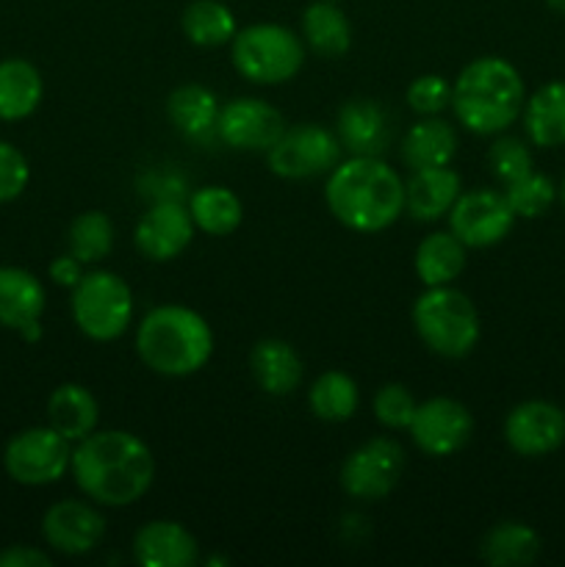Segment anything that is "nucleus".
<instances>
[{
	"label": "nucleus",
	"instance_id": "obj_1",
	"mask_svg": "<svg viewBox=\"0 0 565 567\" xmlns=\"http://www.w3.org/2000/svg\"><path fill=\"white\" fill-rule=\"evenodd\" d=\"M72 480L97 507H131L153 487L155 457L125 430H94L72 446Z\"/></svg>",
	"mask_w": 565,
	"mask_h": 567
},
{
	"label": "nucleus",
	"instance_id": "obj_2",
	"mask_svg": "<svg viewBox=\"0 0 565 567\" xmlns=\"http://www.w3.org/2000/svg\"><path fill=\"white\" fill-rule=\"evenodd\" d=\"M325 203L349 230L382 233L404 214V181L380 155H352L327 175Z\"/></svg>",
	"mask_w": 565,
	"mask_h": 567
},
{
	"label": "nucleus",
	"instance_id": "obj_3",
	"mask_svg": "<svg viewBox=\"0 0 565 567\" xmlns=\"http://www.w3.org/2000/svg\"><path fill=\"white\" fill-rule=\"evenodd\" d=\"M526 86L521 72L502 55L465 64L452 83V111L474 136H499L521 120Z\"/></svg>",
	"mask_w": 565,
	"mask_h": 567
},
{
	"label": "nucleus",
	"instance_id": "obj_4",
	"mask_svg": "<svg viewBox=\"0 0 565 567\" xmlns=\"http://www.w3.org/2000/svg\"><path fill=\"white\" fill-rule=\"evenodd\" d=\"M136 354L153 374L183 380L214 358V330L186 305H158L138 321Z\"/></svg>",
	"mask_w": 565,
	"mask_h": 567
},
{
	"label": "nucleus",
	"instance_id": "obj_5",
	"mask_svg": "<svg viewBox=\"0 0 565 567\" xmlns=\"http://www.w3.org/2000/svg\"><path fill=\"white\" fill-rule=\"evenodd\" d=\"M413 330L438 358L460 360L480 343V313L463 291L452 286L427 288L413 305Z\"/></svg>",
	"mask_w": 565,
	"mask_h": 567
},
{
	"label": "nucleus",
	"instance_id": "obj_6",
	"mask_svg": "<svg viewBox=\"0 0 565 567\" xmlns=\"http://www.w3.org/2000/svg\"><path fill=\"white\" fill-rule=\"evenodd\" d=\"M230 59L238 75L249 83L277 86L299 75L305 64V42L291 28L255 22L233 37Z\"/></svg>",
	"mask_w": 565,
	"mask_h": 567
},
{
	"label": "nucleus",
	"instance_id": "obj_7",
	"mask_svg": "<svg viewBox=\"0 0 565 567\" xmlns=\"http://www.w3.org/2000/svg\"><path fill=\"white\" fill-rule=\"evenodd\" d=\"M70 310L75 327L89 341H116L131 327L133 291L114 271H86L72 288Z\"/></svg>",
	"mask_w": 565,
	"mask_h": 567
},
{
	"label": "nucleus",
	"instance_id": "obj_8",
	"mask_svg": "<svg viewBox=\"0 0 565 567\" xmlns=\"http://www.w3.org/2000/svg\"><path fill=\"white\" fill-rule=\"evenodd\" d=\"M72 446L53 426H28L3 449V468L17 485H55L72 465Z\"/></svg>",
	"mask_w": 565,
	"mask_h": 567
},
{
	"label": "nucleus",
	"instance_id": "obj_9",
	"mask_svg": "<svg viewBox=\"0 0 565 567\" xmlns=\"http://www.w3.org/2000/svg\"><path fill=\"white\" fill-rule=\"evenodd\" d=\"M341 142L327 127L291 125L280 133L275 144L266 150L271 175L282 181H310V177L330 175L341 161Z\"/></svg>",
	"mask_w": 565,
	"mask_h": 567
},
{
	"label": "nucleus",
	"instance_id": "obj_10",
	"mask_svg": "<svg viewBox=\"0 0 565 567\" xmlns=\"http://www.w3.org/2000/svg\"><path fill=\"white\" fill-rule=\"evenodd\" d=\"M408 457L393 437H371L341 463V487L358 502H380L402 480Z\"/></svg>",
	"mask_w": 565,
	"mask_h": 567
},
{
	"label": "nucleus",
	"instance_id": "obj_11",
	"mask_svg": "<svg viewBox=\"0 0 565 567\" xmlns=\"http://www.w3.org/2000/svg\"><path fill=\"white\" fill-rule=\"evenodd\" d=\"M513 225L515 214L507 197L504 192H493V188L463 192L449 210V230L469 249L496 247L510 236Z\"/></svg>",
	"mask_w": 565,
	"mask_h": 567
},
{
	"label": "nucleus",
	"instance_id": "obj_12",
	"mask_svg": "<svg viewBox=\"0 0 565 567\" xmlns=\"http://www.w3.org/2000/svg\"><path fill=\"white\" fill-rule=\"evenodd\" d=\"M408 432L427 457H452L474 435V415L458 399L435 396L415 408Z\"/></svg>",
	"mask_w": 565,
	"mask_h": 567
},
{
	"label": "nucleus",
	"instance_id": "obj_13",
	"mask_svg": "<svg viewBox=\"0 0 565 567\" xmlns=\"http://www.w3.org/2000/svg\"><path fill=\"white\" fill-rule=\"evenodd\" d=\"M504 441L518 457H548L565 443V410L546 399H526L504 419Z\"/></svg>",
	"mask_w": 565,
	"mask_h": 567
},
{
	"label": "nucleus",
	"instance_id": "obj_14",
	"mask_svg": "<svg viewBox=\"0 0 565 567\" xmlns=\"http://www.w3.org/2000/svg\"><path fill=\"white\" fill-rule=\"evenodd\" d=\"M286 131V120L260 97H233L219 109L216 136L242 153H266Z\"/></svg>",
	"mask_w": 565,
	"mask_h": 567
},
{
	"label": "nucleus",
	"instance_id": "obj_15",
	"mask_svg": "<svg viewBox=\"0 0 565 567\" xmlns=\"http://www.w3.org/2000/svg\"><path fill=\"white\" fill-rule=\"evenodd\" d=\"M194 230L197 227H194L186 205L177 203V199H161L138 216L133 244L147 260L166 264V260H175L177 255L186 252Z\"/></svg>",
	"mask_w": 565,
	"mask_h": 567
},
{
	"label": "nucleus",
	"instance_id": "obj_16",
	"mask_svg": "<svg viewBox=\"0 0 565 567\" xmlns=\"http://www.w3.org/2000/svg\"><path fill=\"white\" fill-rule=\"evenodd\" d=\"M42 537L53 551L64 557H83L105 540V518L94 502L64 498L44 513Z\"/></svg>",
	"mask_w": 565,
	"mask_h": 567
},
{
	"label": "nucleus",
	"instance_id": "obj_17",
	"mask_svg": "<svg viewBox=\"0 0 565 567\" xmlns=\"http://www.w3.org/2000/svg\"><path fill=\"white\" fill-rule=\"evenodd\" d=\"M133 559L142 567H192L199 543L177 520H150L133 537Z\"/></svg>",
	"mask_w": 565,
	"mask_h": 567
},
{
	"label": "nucleus",
	"instance_id": "obj_18",
	"mask_svg": "<svg viewBox=\"0 0 565 567\" xmlns=\"http://www.w3.org/2000/svg\"><path fill=\"white\" fill-rule=\"evenodd\" d=\"M460 194H463V181L452 164L413 169L404 183V210L415 221H438L441 216H449Z\"/></svg>",
	"mask_w": 565,
	"mask_h": 567
},
{
	"label": "nucleus",
	"instance_id": "obj_19",
	"mask_svg": "<svg viewBox=\"0 0 565 567\" xmlns=\"http://www.w3.org/2000/svg\"><path fill=\"white\" fill-rule=\"evenodd\" d=\"M336 136L352 155H382L391 142L386 109L377 100H349L338 111Z\"/></svg>",
	"mask_w": 565,
	"mask_h": 567
},
{
	"label": "nucleus",
	"instance_id": "obj_20",
	"mask_svg": "<svg viewBox=\"0 0 565 567\" xmlns=\"http://www.w3.org/2000/svg\"><path fill=\"white\" fill-rule=\"evenodd\" d=\"M249 371L258 388L269 396H288L299 388L305 374L297 349L280 338H264L249 352Z\"/></svg>",
	"mask_w": 565,
	"mask_h": 567
},
{
	"label": "nucleus",
	"instance_id": "obj_21",
	"mask_svg": "<svg viewBox=\"0 0 565 567\" xmlns=\"http://www.w3.org/2000/svg\"><path fill=\"white\" fill-rule=\"evenodd\" d=\"M48 305V293L37 275L20 266H0V327L20 332L39 321Z\"/></svg>",
	"mask_w": 565,
	"mask_h": 567
},
{
	"label": "nucleus",
	"instance_id": "obj_22",
	"mask_svg": "<svg viewBox=\"0 0 565 567\" xmlns=\"http://www.w3.org/2000/svg\"><path fill=\"white\" fill-rule=\"evenodd\" d=\"M524 131L530 144L543 150L563 147L565 144V81L543 83L537 92L526 97L524 111Z\"/></svg>",
	"mask_w": 565,
	"mask_h": 567
},
{
	"label": "nucleus",
	"instance_id": "obj_23",
	"mask_svg": "<svg viewBox=\"0 0 565 567\" xmlns=\"http://www.w3.org/2000/svg\"><path fill=\"white\" fill-rule=\"evenodd\" d=\"M219 109L216 94L199 83H183L166 97V116L192 142H208L216 136Z\"/></svg>",
	"mask_w": 565,
	"mask_h": 567
},
{
	"label": "nucleus",
	"instance_id": "obj_24",
	"mask_svg": "<svg viewBox=\"0 0 565 567\" xmlns=\"http://www.w3.org/2000/svg\"><path fill=\"white\" fill-rule=\"evenodd\" d=\"M100 408L92 391L78 382H64L48 399V424L70 443L83 441L97 430Z\"/></svg>",
	"mask_w": 565,
	"mask_h": 567
},
{
	"label": "nucleus",
	"instance_id": "obj_25",
	"mask_svg": "<svg viewBox=\"0 0 565 567\" xmlns=\"http://www.w3.org/2000/svg\"><path fill=\"white\" fill-rule=\"evenodd\" d=\"M44 97L42 72L25 59L0 61V120H28Z\"/></svg>",
	"mask_w": 565,
	"mask_h": 567
},
{
	"label": "nucleus",
	"instance_id": "obj_26",
	"mask_svg": "<svg viewBox=\"0 0 565 567\" xmlns=\"http://www.w3.org/2000/svg\"><path fill=\"white\" fill-rule=\"evenodd\" d=\"M465 244L452 230H438L421 238L413 269L427 288L452 286L465 269Z\"/></svg>",
	"mask_w": 565,
	"mask_h": 567
},
{
	"label": "nucleus",
	"instance_id": "obj_27",
	"mask_svg": "<svg viewBox=\"0 0 565 567\" xmlns=\"http://www.w3.org/2000/svg\"><path fill=\"white\" fill-rule=\"evenodd\" d=\"M454 155H458V133L438 116H424L402 138V161L410 169L449 166Z\"/></svg>",
	"mask_w": 565,
	"mask_h": 567
},
{
	"label": "nucleus",
	"instance_id": "obj_28",
	"mask_svg": "<svg viewBox=\"0 0 565 567\" xmlns=\"http://www.w3.org/2000/svg\"><path fill=\"white\" fill-rule=\"evenodd\" d=\"M480 557L491 567H526L541 557V535L521 520H502L480 540Z\"/></svg>",
	"mask_w": 565,
	"mask_h": 567
},
{
	"label": "nucleus",
	"instance_id": "obj_29",
	"mask_svg": "<svg viewBox=\"0 0 565 567\" xmlns=\"http://www.w3.org/2000/svg\"><path fill=\"white\" fill-rule=\"evenodd\" d=\"M302 42L321 59H338L352 44V25L341 6L332 0H316L302 11Z\"/></svg>",
	"mask_w": 565,
	"mask_h": 567
},
{
	"label": "nucleus",
	"instance_id": "obj_30",
	"mask_svg": "<svg viewBox=\"0 0 565 567\" xmlns=\"http://www.w3.org/2000/svg\"><path fill=\"white\" fill-rule=\"evenodd\" d=\"M188 214H192L194 227L205 236H230L238 230L244 219V205L236 192L227 186H203L188 197Z\"/></svg>",
	"mask_w": 565,
	"mask_h": 567
},
{
	"label": "nucleus",
	"instance_id": "obj_31",
	"mask_svg": "<svg viewBox=\"0 0 565 567\" xmlns=\"http://www.w3.org/2000/svg\"><path fill=\"white\" fill-rule=\"evenodd\" d=\"M183 33L197 48H222L238 33L236 14L222 0H192L181 17Z\"/></svg>",
	"mask_w": 565,
	"mask_h": 567
},
{
	"label": "nucleus",
	"instance_id": "obj_32",
	"mask_svg": "<svg viewBox=\"0 0 565 567\" xmlns=\"http://www.w3.org/2000/svg\"><path fill=\"white\" fill-rule=\"evenodd\" d=\"M310 413L327 424H343L360 408L358 382L343 371H325L314 380L308 391Z\"/></svg>",
	"mask_w": 565,
	"mask_h": 567
},
{
	"label": "nucleus",
	"instance_id": "obj_33",
	"mask_svg": "<svg viewBox=\"0 0 565 567\" xmlns=\"http://www.w3.org/2000/svg\"><path fill=\"white\" fill-rule=\"evenodd\" d=\"M114 221L103 210H86L72 219L70 230H66V247L70 255H75L83 266L97 264L105 255L114 249Z\"/></svg>",
	"mask_w": 565,
	"mask_h": 567
},
{
	"label": "nucleus",
	"instance_id": "obj_34",
	"mask_svg": "<svg viewBox=\"0 0 565 567\" xmlns=\"http://www.w3.org/2000/svg\"><path fill=\"white\" fill-rule=\"evenodd\" d=\"M504 197H507L515 219H541L557 203V186H554L552 177L532 169L530 175L507 183L504 186Z\"/></svg>",
	"mask_w": 565,
	"mask_h": 567
},
{
	"label": "nucleus",
	"instance_id": "obj_35",
	"mask_svg": "<svg viewBox=\"0 0 565 567\" xmlns=\"http://www.w3.org/2000/svg\"><path fill=\"white\" fill-rule=\"evenodd\" d=\"M487 166H491L493 177H496L499 183H504V186L518 181V177L530 175V172L535 169L530 144H526L524 138L502 136V133H499L496 142L487 150Z\"/></svg>",
	"mask_w": 565,
	"mask_h": 567
},
{
	"label": "nucleus",
	"instance_id": "obj_36",
	"mask_svg": "<svg viewBox=\"0 0 565 567\" xmlns=\"http://www.w3.org/2000/svg\"><path fill=\"white\" fill-rule=\"evenodd\" d=\"M415 408H419V402H415L410 388L402 385V382H388L374 396V415L386 430H408L415 415Z\"/></svg>",
	"mask_w": 565,
	"mask_h": 567
},
{
	"label": "nucleus",
	"instance_id": "obj_37",
	"mask_svg": "<svg viewBox=\"0 0 565 567\" xmlns=\"http://www.w3.org/2000/svg\"><path fill=\"white\" fill-rule=\"evenodd\" d=\"M410 109L421 116H438L441 111L452 109V83L443 75H419L404 94Z\"/></svg>",
	"mask_w": 565,
	"mask_h": 567
},
{
	"label": "nucleus",
	"instance_id": "obj_38",
	"mask_svg": "<svg viewBox=\"0 0 565 567\" xmlns=\"http://www.w3.org/2000/svg\"><path fill=\"white\" fill-rule=\"evenodd\" d=\"M31 183V166L20 147L0 138V205L14 203Z\"/></svg>",
	"mask_w": 565,
	"mask_h": 567
},
{
	"label": "nucleus",
	"instance_id": "obj_39",
	"mask_svg": "<svg viewBox=\"0 0 565 567\" xmlns=\"http://www.w3.org/2000/svg\"><path fill=\"white\" fill-rule=\"evenodd\" d=\"M53 559L33 546H9L0 551V567H50Z\"/></svg>",
	"mask_w": 565,
	"mask_h": 567
},
{
	"label": "nucleus",
	"instance_id": "obj_40",
	"mask_svg": "<svg viewBox=\"0 0 565 567\" xmlns=\"http://www.w3.org/2000/svg\"><path fill=\"white\" fill-rule=\"evenodd\" d=\"M50 280L55 282V286L61 288H75L78 280L83 277V264L75 258V255H61V258H55L53 264H50Z\"/></svg>",
	"mask_w": 565,
	"mask_h": 567
},
{
	"label": "nucleus",
	"instance_id": "obj_41",
	"mask_svg": "<svg viewBox=\"0 0 565 567\" xmlns=\"http://www.w3.org/2000/svg\"><path fill=\"white\" fill-rule=\"evenodd\" d=\"M20 336L25 338L28 343H33V341H39V338H42V319L39 321H31V324H25L20 330Z\"/></svg>",
	"mask_w": 565,
	"mask_h": 567
},
{
	"label": "nucleus",
	"instance_id": "obj_42",
	"mask_svg": "<svg viewBox=\"0 0 565 567\" xmlns=\"http://www.w3.org/2000/svg\"><path fill=\"white\" fill-rule=\"evenodd\" d=\"M546 6L552 11H557V14H565V0H546Z\"/></svg>",
	"mask_w": 565,
	"mask_h": 567
},
{
	"label": "nucleus",
	"instance_id": "obj_43",
	"mask_svg": "<svg viewBox=\"0 0 565 567\" xmlns=\"http://www.w3.org/2000/svg\"><path fill=\"white\" fill-rule=\"evenodd\" d=\"M557 199L565 205V175H563V181H559V186H557Z\"/></svg>",
	"mask_w": 565,
	"mask_h": 567
},
{
	"label": "nucleus",
	"instance_id": "obj_44",
	"mask_svg": "<svg viewBox=\"0 0 565 567\" xmlns=\"http://www.w3.org/2000/svg\"><path fill=\"white\" fill-rule=\"evenodd\" d=\"M205 565H227V559H222V557H210L208 563H205Z\"/></svg>",
	"mask_w": 565,
	"mask_h": 567
},
{
	"label": "nucleus",
	"instance_id": "obj_45",
	"mask_svg": "<svg viewBox=\"0 0 565 567\" xmlns=\"http://www.w3.org/2000/svg\"><path fill=\"white\" fill-rule=\"evenodd\" d=\"M332 3H341V0H332Z\"/></svg>",
	"mask_w": 565,
	"mask_h": 567
}]
</instances>
